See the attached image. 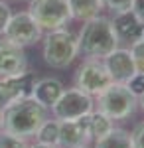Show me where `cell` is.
<instances>
[{
	"instance_id": "cell-17",
	"label": "cell",
	"mask_w": 144,
	"mask_h": 148,
	"mask_svg": "<svg viewBox=\"0 0 144 148\" xmlns=\"http://www.w3.org/2000/svg\"><path fill=\"white\" fill-rule=\"evenodd\" d=\"M36 142L40 144H49V146H59V121L53 119H45L42 126L36 130Z\"/></svg>"
},
{
	"instance_id": "cell-22",
	"label": "cell",
	"mask_w": 144,
	"mask_h": 148,
	"mask_svg": "<svg viewBox=\"0 0 144 148\" xmlns=\"http://www.w3.org/2000/svg\"><path fill=\"white\" fill-rule=\"evenodd\" d=\"M103 6L109 8V10L115 14V12H124L132 8V0H103Z\"/></svg>"
},
{
	"instance_id": "cell-27",
	"label": "cell",
	"mask_w": 144,
	"mask_h": 148,
	"mask_svg": "<svg viewBox=\"0 0 144 148\" xmlns=\"http://www.w3.org/2000/svg\"><path fill=\"white\" fill-rule=\"evenodd\" d=\"M138 105H140V109H142V113H144V93L138 97Z\"/></svg>"
},
{
	"instance_id": "cell-4",
	"label": "cell",
	"mask_w": 144,
	"mask_h": 148,
	"mask_svg": "<svg viewBox=\"0 0 144 148\" xmlns=\"http://www.w3.org/2000/svg\"><path fill=\"white\" fill-rule=\"evenodd\" d=\"M95 111H101L111 121H122L128 119L138 107V97L134 95L124 83H112L97 97Z\"/></svg>"
},
{
	"instance_id": "cell-6",
	"label": "cell",
	"mask_w": 144,
	"mask_h": 148,
	"mask_svg": "<svg viewBox=\"0 0 144 148\" xmlns=\"http://www.w3.org/2000/svg\"><path fill=\"white\" fill-rule=\"evenodd\" d=\"M112 85V77L107 71L103 59L87 57L75 73V87L91 97H99L107 87Z\"/></svg>"
},
{
	"instance_id": "cell-14",
	"label": "cell",
	"mask_w": 144,
	"mask_h": 148,
	"mask_svg": "<svg viewBox=\"0 0 144 148\" xmlns=\"http://www.w3.org/2000/svg\"><path fill=\"white\" fill-rule=\"evenodd\" d=\"M63 93V83L56 77H44V79H36L34 83L32 97L40 105H44L45 109H51L57 103V99Z\"/></svg>"
},
{
	"instance_id": "cell-7",
	"label": "cell",
	"mask_w": 144,
	"mask_h": 148,
	"mask_svg": "<svg viewBox=\"0 0 144 148\" xmlns=\"http://www.w3.org/2000/svg\"><path fill=\"white\" fill-rule=\"evenodd\" d=\"M95 111V101L87 93L79 91L77 87L63 89L61 97L51 107V113L57 121H77L85 114Z\"/></svg>"
},
{
	"instance_id": "cell-13",
	"label": "cell",
	"mask_w": 144,
	"mask_h": 148,
	"mask_svg": "<svg viewBox=\"0 0 144 148\" xmlns=\"http://www.w3.org/2000/svg\"><path fill=\"white\" fill-rule=\"evenodd\" d=\"M103 63H105L107 71L111 73L112 83H128V79L136 73V65H134L130 49L117 47L103 59Z\"/></svg>"
},
{
	"instance_id": "cell-23",
	"label": "cell",
	"mask_w": 144,
	"mask_h": 148,
	"mask_svg": "<svg viewBox=\"0 0 144 148\" xmlns=\"http://www.w3.org/2000/svg\"><path fill=\"white\" fill-rule=\"evenodd\" d=\"M10 18H12L10 6H8L6 2L0 0V36L4 34V30H6V26H8V22H10Z\"/></svg>"
},
{
	"instance_id": "cell-15",
	"label": "cell",
	"mask_w": 144,
	"mask_h": 148,
	"mask_svg": "<svg viewBox=\"0 0 144 148\" xmlns=\"http://www.w3.org/2000/svg\"><path fill=\"white\" fill-rule=\"evenodd\" d=\"M71 18L79 22H89L99 16V12L105 8L103 0H67Z\"/></svg>"
},
{
	"instance_id": "cell-3",
	"label": "cell",
	"mask_w": 144,
	"mask_h": 148,
	"mask_svg": "<svg viewBox=\"0 0 144 148\" xmlns=\"http://www.w3.org/2000/svg\"><path fill=\"white\" fill-rule=\"evenodd\" d=\"M44 61L56 69H65L79 53V40L67 28L51 30L44 36Z\"/></svg>"
},
{
	"instance_id": "cell-30",
	"label": "cell",
	"mask_w": 144,
	"mask_h": 148,
	"mask_svg": "<svg viewBox=\"0 0 144 148\" xmlns=\"http://www.w3.org/2000/svg\"><path fill=\"white\" fill-rule=\"evenodd\" d=\"M142 40H144V36H142Z\"/></svg>"
},
{
	"instance_id": "cell-29",
	"label": "cell",
	"mask_w": 144,
	"mask_h": 148,
	"mask_svg": "<svg viewBox=\"0 0 144 148\" xmlns=\"http://www.w3.org/2000/svg\"><path fill=\"white\" fill-rule=\"evenodd\" d=\"M83 148H89V146H83Z\"/></svg>"
},
{
	"instance_id": "cell-1",
	"label": "cell",
	"mask_w": 144,
	"mask_h": 148,
	"mask_svg": "<svg viewBox=\"0 0 144 148\" xmlns=\"http://www.w3.org/2000/svg\"><path fill=\"white\" fill-rule=\"evenodd\" d=\"M47 119V109L34 97H24L2 109V130L14 136L30 138Z\"/></svg>"
},
{
	"instance_id": "cell-2",
	"label": "cell",
	"mask_w": 144,
	"mask_h": 148,
	"mask_svg": "<svg viewBox=\"0 0 144 148\" xmlns=\"http://www.w3.org/2000/svg\"><path fill=\"white\" fill-rule=\"evenodd\" d=\"M77 40L79 51L87 57H93V59H105L111 51L119 47V40L115 34L112 22L101 14L83 24Z\"/></svg>"
},
{
	"instance_id": "cell-19",
	"label": "cell",
	"mask_w": 144,
	"mask_h": 148,
	"mask_svg": "<svg viewBox=\"0 0 144 148\" xmlns=\"http://www.w3.org/2000/svg\"><path fill=\"white\" fill-rule=\"evenodd\" d=\"M30 144L26 142V138L14 136L10 132L0 128V148H28Z\"/></svg>"
},
{
	"instance_id": "cell-9",
	"label": "cell",
	"mask_w": 144,
	"mask_h": 148,
	"mask_svg": "<svg viewBox=\"0 0 144 148\" xmlns=\"http://www.w3.org/2000/svg\"><path fill=\"white\" fill-rule=\"evenodd\" d=\"M34 83H36V75L30 71H24L20 75L0 77V111L18 99L32 97Z\"/></svg>"
},
{
	"instance_id": "cell-5",
	"label": "cell",
	"mask_w": 144,
	"mask_h": 148,
	"mask_svg": "<svg viewBox=\"0 0 144 148\" xmlns=\"http://www.w3.org/2000/svg\"><path fill=\"white\" fill-rule=\"evenodd\" d=\"M28 14L42 28V32L65 28L73 20L67 0H30Z\"/></svg>"
},
{
	"instance_id": "cell-10",
	"label": "cell",
	"mask_w": 144,
	"mask_h": 148,
	"mask_svg": "<svg viewBox=\"0 0 144 148\" xmlns=\"http://www.w3.org/2000/svg\"><path fill=\"white\" fill-rule=\"evenodd\" d=\"M93 140L89 114L77 121H59V148H83Z\"/></svg>"
},
{
	"instance_id": "cell-16",
	"label": "cell",
	"mask_w": 144,
	"mask_h": 148,
	"mask_svg": "<svg viewBox=\"0 0 144 148\" xmlns=\"http://www.w3.org/2000/svg\"><path fill=\"white\" fill-rule=\"evenodd\" d=\"M95 148H134L132 134L124 128H115L107 132L103 138L95 140Z\"/></svg>"
},
{
	"instance_id": "cell-25",
	"label": "cell",
	"mask_w": 144,
	"mask_h": 148,
	"mask_svg": "<svg viewBox=\"0 0 144 148\" xmlns=\"http://www.w3.org/2000/svg\"><path fill=\"white\" fill-rule=\"evenodd\" d=\"M130 10L140 18V22L144 24V0H132V8Z\"/></svg>"
},
{
	"instance_id": "cell-11",
	"label": "cell",
	"mask_w": 144,
	"mask_h": 148,
	"mask_svg": "<svg viewBox=\"0 0 144 148\" xmlns=\"http://www.w3.org/2000/svg\"><path fill=\"white\" fill-rule=\"evenodd\" d=\"M24 71H28V57L24 47L2 38L0 40V77L20 75Z\"/></svg>"
},
{
	"instance_id": "cell-24",
	"label": "cell",
	"mask_w": 144,
	"mask_h": 148,
	"mask_svg": "<svg viewBox=\"0 0 144 148\" xmlns=\"http://www.w3.org/2000/svg\"><path fill=\"white\" fill-rule=\"evenodd\" d=\"M130 134L134 140V148H144V123H138Z\"/></svg>"
},
{
	"instance_id": "cell-12",
	"label": "cell",
	"mask_w": 144,
	"mask_h": 148,
	"mask_svg": "<svg viewBox=\"0 0 144 148\" xmlns=\"http://www.w3.org/2000/svg\"><path fill=\"white\" fill-rule=\"evenodd\" d=\"M111 22H112V28H115L119 44H134V42L142 40L144 24L140 22V18L132 10L115 12Z\"/></svg>"
},
{
	"instance_id": "cell-21",
	"label": "cell",
	"mask_w": 144,
	"mask_h": 148,
	"mask_svg": "<svg viewBox=\"0 0 144 148\" xmlns=\"http://www.w3.org/2000/svg\"><path fill=\"white\" fill-rule=\"evenodd\" d=\"M124 85H126L136 97H140L144 93V73H134L132 77L128 79V83H124Z\"/></svg>"
},
{
	"instance_id": "cell-8",
	"label": "cell",
	"mask_w": 144,
	"mask_h": 148,
	"mask_svg": "<svg viewBox=\"0 0 144 148\" xmlns=\"http://www.w3.org/2000/svg\"><path fill=\"white\" fill-rule=\"evenodd\" d=\"M4 38L14 42V44H18V46L26 47V46H32V44H38L44 38V32L26 10V12L12 14L10 22L6 26V30H4Z\"/></svg>"
},
{
	"instance_id": "cell-20",
	"label": "cell",
	"mask_w": 144,
	"mask_h": 148,
	"mask_svg": "<svg viewBox=\"0 0 144 148\" xmlns=\"http://www.w3.org/2000/svg\"><path fill=\"white\" fill-rule=\"evenodd\" d=\"M130 53H132L134 65H136V73H144V40H138L130 44Z\"/></svg>"
},
{
	"instance_id": "cell-28",
	"label": "cell",
	"mask_w": 144,
	"mask_h": 148,
	"mask_svg": "<svg viewBox=\"0 0 144 148\" xmlns=\"http://www.w3.org/2000/svg\"><path fill=\"white\" fill-rule=\"evenodd\" d=\"M0 128H2V111H0Z\"/></svg>"
},
{
	"instance_id": "cell-18",
	"label": "cell",
	"mask_w": 144,
	"mask_h": 148,
	"mask_svg": "<svg viewBox=\"0 0 144 148\" xmlns=\"http://www.w3.org/2000/svg\"><path fill=\"white\" fill-rule=\"evenodd\" d=\"M112 121L107 116V114H103L101 111H93V113H89V128H91V136L93 140H99L103 138L107 132H111L112 130Z\"/></svg>"
},
{
	"instance_id": "cell-26",
	"label": "cell",
	"mask_w": 144,
	"mask_h": 148,
	"mask_svg": "<svg viewBox=\"0 0 144 148\" xmlns=\"http://www.w3.org/2000/svg\"><path fill=\"white\" fill-rule=\"evenodd\" d=\"M28 148H59V146H49V144H40V142H36V144H32V146Z\"/></svg>"
}]
</instances>
